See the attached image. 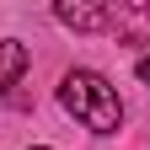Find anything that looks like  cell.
I'll return each mask as SVG.
<instances>
[{"mask_svg":"<svg viewBox=\"0 0 150 150\" xmlns=\"http://www.w3.org/2000/svg\"><path fill=\"white\" fill-rule=\"evenodd\" d=\"M59 102H64L70 118H81L91 129V134H118V123H123L118 91H112V81L97 75V70H70L59 81Z\"/></svg>","mask_w":150,"mask_h":150,"instance_id":"obj_1","label":"cell"},{"mask_svg":"<svg viewBox=\"0 0 150 150\" xmlns=\"http://www.w3.org/2000/svg\"><path fill=\"white\" fill-rule=\"evenodd\" d=\"M54 16H59L64 27H75V32H112V6H91V0H59V6H54Z\"/></svg>","mask_w":150,"mask_h":150,"instance_id":"obj_2","label":"cell"},{"mask_svg":"<svg viewBox=\"0 0 150 150\" xmlns=\"http://www.w3.org/2000/svg\"><path fill=\"white\" fill-rule=\"evenodd\" d=\"M112 32L129 43H150V6H112Z\"/></svg>","mask_w":150,"mask_h":150,"instance_id":"obj_3","label":"cell"},{"mask_svg":"<svg viewBox=\"0 0 150 150\" xmlns=\"http://www.w3.org/2000/svg\"><path fill=\"white\" fill-rule=\"evenodd\" d=\"M22 70H27V48L16 43V38H0V97L22 81Z\"/></svg>","mask_w":150,"mask_h":150,"instance_id":"obj_4","label":"cell"},{"mask_svg":"<svg viewBox=\"0 0 150 150\" xmlns=\"http://www.w3.org/2000/svg\"><path fill=\"white\" fill-rule=\"evenodd\" d=\"M139 81L150 86V54H145V59H139Z\"/></svg>","mask_w":150,"mask_h":150,"instance_id":"obj_5","label":"cell"},{"mask_svg":"<svg viewBox=\"0 0 150 150\" xmlns=\"http://www.w3.org/2000/svg\"><path fill=\"white\" fill-rule=\"evenodd\" d=\"M32 150H48V145H32Z\"/></svg>","mask_w":150,"mask_h":150,"instance_id":"obj_6","label":"cell"}]
</instances>
